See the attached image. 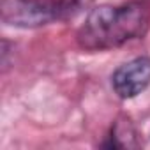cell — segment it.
Segmentation results:
<instances>
[{
	"instance_id": "6da1fadb",
	"label": "cell",
	"mask_w": 150,
	"mask_h": 150,
	"mask_svg": "<svg viewBox=\"0 0 150 150\" xmlns=\"http://www.w3.org/2000/svg\"><path fill=\"white\" fill-rule=\"evenodd\" d=\"M150 21V7L145 2H129L118 7L101 6L94 9L78 32V42L90 51L122 46L141 37Z\"/></svg>"
},
{
	"instance_id": "7a4b0ae2",
	"label": "cell",
	"mask_w": 150,
	"mask_h": 150,
	"mask_svg": "<svg viewBox=\"0 0 150 150\" xmlns=\"http://www.w3.org/2000/svg\"><path fill=\"white\" fill-rule=\"evenodd\" d=\"M58 18L60 14L48 0H2V20L13 27L34 28Z\"/></svg>"
},
{
	"instance_id": "3957f363",
	"label": "cell",
	"mask_w": 150,
	"mask_h": 150,
	"mask_svg": "<svg viewBox=\"0 0 150 150\" xmlns=\"http://www.w3.org/2000/svg\"><path fill=\"white\" fill-rule=\"evenodd\" d=\"M113 90L122 99H132L141 94L150 85V58L138 57L124 65H120L113 78Z\"/></svg>"
}]
</instances>
